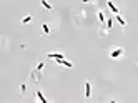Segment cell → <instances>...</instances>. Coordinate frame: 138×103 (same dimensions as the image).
I'll list each match as a JSON object with an SVG mask.
<instances>
[{
	"mask_svg": "<svg viewBox=\"0 0 138 103\" xmlns=\"http://www.w3.org/2000/svg\"><path fill=\"white\" fill-rule=\"evenodd\" d=\"M122 55H123V48H122V47H115V48H112L110 53H108V57H110V58H113V60L120 58Z\"/></svg>",
	"mask_w": 138,
	"mask_h": 103,
	"instance_id": "1",
	"label": "cell"
},
{
	"mask_svg": "<svg viewBox=\"0 0 138 103\" xmlns=\"http://www.w3.org/2000/svg\"><path fill=\"white\" fill-rule=\"evenodd\" d=\"M47 57H48V58H52V60H63V58H65V55H63V53H55V52L47 53Z\"/></svg>",
	"mask_w": 138,
	"mask_h": 103,
	"instance_id": "2",
	"label": "cell"
},
{
	"mask_svg": "<svg viewBox=\"0 0 138 103\" xmlns=\"http://www.w3.org/2000/svg\"><path fill=\"white\" fill-rule=\"evenodd\" d=\"M85 97H87V98L91 97V81L90 80L85 81Z\"/></svg>",
	"mask_w": 138,
	"mask_h": 103,
	"instance_id": "3",
	"label": "cell"
},
{
	"mask_svg": "<svg viewBox=\"0 0 138 103\" xmlns=\"http://www.w3.org/2000/svg\"><path fill=\"white\" fill-rule=\"evenodd\" d=\"M57 63H58V65L67 67V68H73V63H72V62H68L67 58H63V60H57Z\"/></svg>",
	"mask_w": 138,
	"mask_h": 103,
	"instance_id": "4",
	"label": "cell"
},
{
	"mask_svg": "<svg viewBox=\"0 0 138 103\" xmlns=\"http://www.w3.org/2000/svg\"><path fill=\"white\" fill-rule=\"evenodd\" d=\"M107 5H108V8H110L112 12L115 13V15H118V13H120V10H118V8H116V7H115V3H113L112 0H107Z\"/></svg>",
	"mask_w": 138,
	"mask_h": 103,
	"instance_id": "5",
	"label": "cell"
},
{
	"mask_svg": "<svg viewBox=\"0 0 138 103\" xmlns=\"http://www.w3.org/2000/svg\"><path fill=\"white\" fill-rule=\"evenodd\" d=\"M40 3H42V7H45L47 10H53V5H52L48 0H40Z\"/></svg>",
	"mask_w": 138,
	"mask_h": 103,
	"instance_id": "6",
	"label": "cell"
},
{
	"mask_svg": "<svg viewBox=\"0 0 138 103\" xmlns=\"http://www.w3.org/2000/svg\"><path fill=\"white\" fill-rule=\"evenodd\" d=\"M115 18H116V22H118V23H120V25H122V27H126V20L123 18V17L120 15V13H118V15H115Z\"/></svg>",
	"mask_w": 138,
	"mask_h": 103,
	"instance_id": "7",
	"label": "cell"
},
{
	"mask_svg": "<svg viewBox=\"0 0 138 103\" xmlns=\"http://www.w3.org/2000/svg\"><path fill=\"white\" fill-rule=\"evenodd\" d=\"M35 95H37V100H38V101H42V103H47V98L43 97V93H42L40 90H38V91H37V93H35Z\"/></svg>",
	"mask_w": 138,
	"mask_h": 103,
	"instance_id": "8",
	"label": "cell"
},
{
	"mask_svg": "<svg viewBox=\"0 0 138 103\" xmlns=\"http://www.w3.org/2000/svg\"><path fill=\"white\" fill-rule=\"evenodd\" d=\"M97 15H98V20H100V23H105V22H107V18H105V13H103V12H98Z\"/></svg>",
	"mask_w": 138,
	"mask_h": 103,
	"instance_id": "9",
	"label": "cell"
},
{
	"mask_svg": "<svg viewBox=\"0 0 138 103\" xmlns=\"http://www.w3.org/2000/svg\"><path fill=\"white\" fill-rule=\"evenodd\" d=\"M42 33H45V35H48L50 33V27L45 23V25H42Z\"/></svg>",
	"mask_w": 138,
	"mask_h": 103,
	"instance_id": "10",
	"label": "cell"
},
{
	"mask_svg": "<svg viewBox=\"0 0 138 103\" xmlns=\"http://www.w3.org/2000/svg\"><path fill=\"white\" fill-rule=\"evenodd\" d=\"M28 22H32V13H27V17L22 18V23H28Z\"/></svg>",
	"mask_w": 138,
	"mask_h": 103,
	"instance_id": "11",
	"label": "cell"
},
{
	"mask_svg": "<svg viewBox=\"0 0 138 103\" xmlns=\"http://www.w3.org/2000/svg\"><path fill=\"white\" fill-rule=\"evenodd\" d=\"M43 68H45V65H43V62H40V63H37V67H35V70H37V72H43Z\"/></svg>",
	"mask_w": 138,
	"mask_h": 103,
	"instance_id": "12",
	"label": "cell"
},
{
	"mask_svg": "<svg viewBox=\"0 0 138 103\" xmlns=\"http://www.w3.org/2000/svg\"><path fill=\"white\" fill-rule=\"evenodd\" d=\"M112 27H113V20H112V17L107 20V30H112Z\"/></svg>",
	"mask_w": 138,
	"mask_h": 103,
	"instance_id": "13",
	"label": "cell"
},
{
	"mask_svg": "<svg viewBox=\"0 0 138 103\" xmlns=\"http://www.w3.org/2000/svg\"><path fill=\"white\" fill-rule=\"evenodd\" d=\"M82 2H83V3H88V2H90V0H82Z\"/></svg>",
	"mask_w": 138,
	"mask_h": 103,
	"instance_id": "14",
	"label": "cell"
}]
</instances>
